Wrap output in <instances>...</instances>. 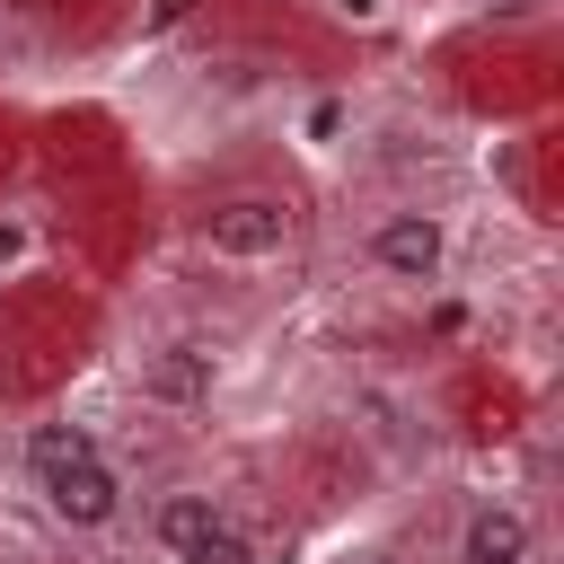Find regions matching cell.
Segmentation results:
<instances>
[{
  "mask_svg": "<svg viewBox=\"0 0 564 564\" xmlns=\"http://www.w3.org/2000/svg\"><path fill=\"white\" fill-rule=\"evenodd\" d=\"M18 467H26V494L44 502V520H53V529H70V538H106V529L123 520V502H132L123 467L106 458V441H97L88 423H70V414L26 423Z\"/></svg>",
  "mask_w": 564,
  "mask_h": 564,
  "instance_id": "obj_1",
  "label": "cell"
},
{
  "mask_svg": "<svg viewBox=\"0 0 564 564\" xmlns=\"http://www.w3.org/2000/svg\"><path fill=\"white\" fill-rule=\"evenodd\" d=\"M150 546L167 564H264L247 511L220 494V485H167L150 502Z\"/></svg>",
  "mask_w": 564,
  "mask_h": 564,
  "instance_id": "obj_2",
  "label": "cell"
},
{
  "mask_svg": "<svg viewBox=\"0 0 564 564\" xmlns=\"http://www.w3.org/2000/svg\"><path fill=\"white\" fill-rule=\"evenodd\" d=\"M449 256H458V238H449V212H432V203H388L361 229V264L397 291H432L449 273Z\"/></svg>",
  "mask_w": 564,
  "mask_h": 564,
  "instance_id": "obj_3",
  "label": "cell"
},
{
  "mask_svg": "<svg viewBox=\"0 0 564 564\" xmlns=\"http://www.w3.org/2000/svg\"><path fill=\"white\" fill-rule=\"evenodd\" d=\"M291 238H300V212L282 194H264V185L212 194L194 212V247L220 256V264H273V256H291Z\"/></svg>",
  "mask_w": 564,
  "mask_h": 564,
  "instance_id": "obj_4",
  "label": "cell"
},
{
  "mask_svg": "<svg viewBox=\"0 0 564 564\" xmlns=\"http://www.w3.org/2000/svg\"><path fill=\"white\" fill-rule=\"evenodd\" d=\"M449 564H546V529L520 494H476L449 529Z\"/></svg>",
  "mask_w": 564,
  "mask_h": 564,
  "instance_id": "obj_5",
  "label": "cell"
},
{
  "mask_svg": "<svg viewBox=\"0 0 564 564\" xmlns=\"http://www.w3.org/2000/svg\"><path fill=\"white\" fill-rule=\"evenodd\" d=\"M132 388H141L150 405H203V397L220 388V344H212V335H159V344H141Z\"/></svg>",
  "mask_w": 564,
  "mask_h": 564,
  "instance_id": "obj_6",
  "label": "cell"
},
{
  "mask_svg": "<svg viewBox=\"0 0 564 564\" xmlns=\"http://www.w3.org/2000/svg\"><path fill=\"white\" fill-rule=\"evenodd\" d=\"M335 564H397L388 546H352V555H335Z\"/></svg>",
  "mask_w": 564,
  "mask_h": 564,
  "instance_id": "obj_7",
  "label": "cell"
}]
</instances>
